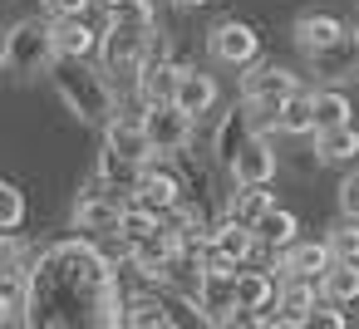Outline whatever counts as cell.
Segmentation results:
<instances>
[{"label":"cell","mask_w":359,"mask_h":329,"mask_svg":"<svg viewBox=\"0 0 359 329\" xmlns=\"http://www.w3.org/2000/svg\"><path fill=\"white\" fill-rule=\"evenodd\" d=\"M276 128L280 133H290V138H305V133H315V94H290L285 104H280V113H276Z\"/></svg>","instance_id":"603a6c76"},{"label":"cell","mask_w":359,"mask_h":329,"mask_svg":"<svg viewBox=\"0 0 359 329\" xmlns=\"http://www.w3.org/2000/svg\"><path fill=\"white\" fill-rule=\"evenodd\" d=\"M158 50V25H143L123 10H114L104 40H99V59H104V74H123L128 89H138V69L148 64V55Z\"/></svg>","instance_id":"7a4b0ae2"},{"label":"cell","mask_w":359,"mask_h":329,"mask_svg":"<svg viewBox=\"0 0 359 329\" xmlns=\"http://www.w3.org/2000/svg\"><path fill=\"white\" fill-rule=\"evenodd\" d=\"M251 118H256V113H251L246 104H241V108H231V113H222V123H217V133H212V153H217V162H222V167H231V162H236V153L246 148V138L256 133V128H251Z\"/></svg>","instance_id":"4fadbf2b"},{"label":"cell","mask_w":359,"mask_h":329,"mask_svg":"<svg viewBox=\"0 0 359 329\" xmlns=\"http://www.w3.org/2000/svg\"><path fill=\"white\" fill-rule=\"evenodd\" d=\"M20 221H25V192L6 182L0 187V231H20Z\"/></svg>","instance_id":"f546056e"},{"label":"cell","mask_w":359,"mask_h":329,"mask_svg":"<svg viewBox=\"0 0 359 329\" xmlns=\"http://www.w3.org/2000/svg\"><path fill=\"white\" fill-rule=\"evenodd\" d=\"M217 99H222V94H217V79H212V74H202V69H182V74H177L172 104H182L192 118H197V113H212Z\"/></svg>","instance_id":"9a60e30c"},{"label":"cell","mask_w":359,"mask_h":329,"mask_svg":"<svg viewBox=\"0 0 359 329\" xmlns=\"http://www.w3.org/2000/svg\"><path fill=\"white\" fill-rule=\"evenodd\" d=\"M325 241H330L334 260H359V221H354V216H344V221H339Z\"/></svg>","instance_id":"f1b7e54d"},{"label":"cell","mask_w":359,"mask_h":329,"mask_svg":"<svg viewBox=\"0 0 359 329\" xmlns=\"http://www.w3.org/2000/svg\"><path fill=\"white\" fill-rule=\"evenodd\" d=\"M339 211L359 221V172H349V177L339 182Z\"/></svg>","instance_id":"4dcf8cb0"},{"label":"cell","mask_w":359,"mask_h":329,"mask_svg":"<svg viewBox=\"0 0 359 329\" xmlns=\"http://www.w3.org/2000/svg\"><path fill=\"white\" fill-rule=\"evenodd\" d=\"M295 231H300V216L285 211V206H271V211L256 221V241H261L266 251H285V246H295Z\"/></svg>","instance_id":"ffe728a7"},{"label":"cell","mask_w":359,"mask_h":329,"mask_svg":"<svg viewBox=\"0 0 359 329\" xmlns=\"http://www.w3.org/2000/svg\"><path fill=\"white\" fill-rule=\"evenodd\" d=\"M50 30H55L60 59H89V55L99 50V40H104V30H94L84 15H55Z\"/></svg>","instance_id":"9c48e42d"},{"label":"cell","mask_w":359,"mask_h":329,"mask_svg":"<svg viewBox=\"0 0 359 329\" xmlns=\"http://www.w3.org/2000/svg\"><path fill=\"white\" fill-rule=\"evenodd\" d=\"M207 246H212V251H222L226 260L246 265V260H251V251H256L261 241H256V226H246V221L226 216V221H217V226H212V241H207Z\"/></svg>","instance_id":"e0dca14e"},{"label":"cell","mask_w":359,"mask_h":329,"mask_svg":"<svg viewBox=\"0 0 359 329\" xmlns=\"http://www.w3.org/2000/svg\"><path fill=\"white\" fill-rule=\"evenodd\" d=\"M123 324H133V329H168V324H172V314H168V304H163V300L138 295V300H128Z\"/></svg>","instance_id":"4316f807"},{"label":"cell","mask_w":359,"mask_h":329,"mask_svg":"<svg viewBox=\"0 0 359 329\" xmlns=\"http://www.w3.org/2000/svg\"><path fill=\"white\" fill-rule=\"evenodd\" d=\"M143 167H148V162H128V158H118L114 148L99 153V182H104L109 192H114V187H118V192H133V187L143 182Z\"/></svg>","instance_id":"cb8c5ba5"},{"label":"cell","mask_w":359,"mask_h":329,"mask_svg":"<svg viewBox=\"0 0 359 329\" xmlns=\"http://www.w3.org/2000/svg\"><path fill=\"white\" fill-rule=\"evenodd\" d=\"M50 79H55V94L65 99V108L79 123H109L114 118V84L99 69H89L84 59H55Z\"/></svg>","instance_id":"6da1fadb"},{"label":"cell","mask_w":359,"mask_h":329,"mask_svg":"<svg viewBox=\"0 0 359 329\" xmlns=\"http://www.w3.org/2000/svg\"><path fill=\"white\" fill-rule=\"evenodd\" d=\"M231 295H236L241 309H266L280 290H276V280H271L266 270H236V275H231Z\"/></svg>","instance_id":"44dd1931"},{"label":"cell","mask_w":359,"mask_h":329,"mask_svg":"<svg viewBox=\"0 0 359 329\" xmlns=\"http://www.w3.org/2000/svg\"><path fill=\"white\" fill-rule=\"evenodd\" d=\"M315 158L320 162H349V158H359V128L354 123L315 128Z\"/></svg>","instance_id":"d6986e66"},{"label":"cell","mask_w":359,"mask_h":329,"mask_svg":"<svg viewBox=\"0 0 359 329\" xmlns=\"http://www.w3.org/2000/svg\"><path fill=\"white\" fill-rule=\"evenodd\" d=\"M295 89H300L295 74L280 69V64H251V74H241V104H246L256 118H271V123H276L280 104H285Z\"/></svg>","instance_id":"277c9868"},{"label":"cell","mask_w":359,"mask_h":329,"mask_svg":"<svg viewBox=\"0 0 359 329\" xmlns=\"http://www.w3.org/2000/svg\"><path fill=\"white\" fill-rule=\"evenodd\" d=\"M99 6H109V10H118V6H123V0H99Z\"/></svg>","instance_id":"e575fe53"},{"label":"cell","mask_w":359,"mask_h":329,"mask_svg":"<svg viewBox=\"0 0 359 329\" xmlns=\"http://www.w3.org/2000/svg\"><path fill=\"white\" fill-rule=\"evenodd\" d=\"M334 265V251H330V241H300V246H285L280 251V260H276V270L280 275H325Z\"/></svg>","instance_id":"5bb4252c"},{"label":"cell","mask_w":359,"mask_h":329,"mask_svg":"<svg viewBox=\"0 0 359 329\" xmlns=\"http://www.w3.org/2000/svg\"><path fill=\"white\" fill-rule=\"evenodd\" d=\"M310 324H334V329H339V324H349V319H344L339 309H330V300H325V304L315 309V319H310Z\"/></svg>","instance_id":"d6a6232c"},{"label":"cell","mask_w":359,"mask_h":329,"mask_svg":"<svg viewBox=\"0 0 359 329\" xmlns=\"http://www.w3.org/2000/svg\"><path fill=\"white\" fill-rule=\"evenodd\" d=\"M226 172H231L236 187H271L276 182V148H271V138L266 133H251L246 148L236 153V162Z\"/></svg>","instance_id":"52a82bcc"},{"label":"cell","mask_w":359,"mask_h":329,"mask_svg":"<svg viewBox=\"0 0 359 329\" xmlns=\"http://www.w3.org/2000/svg\"><path fill=\"white\" fill-rule=\"evenodd\" d=\"M276 309L285 314V324H310L315 309H320L315 285H310L305 275H285V285H280V295H276Z\"/></svg>","instance_id":"ac0fdd59"},{"label":"cell","mask_w":359,"mask_h":329,"mask_svg":"<svg viewBox=\"0 0 359 329\" xmlns=\"http://www.w3.org/2000/svg\"><path fill=\"white\" fill-rule=\"evenodd\" d=\"M354 55H359V30H354Z\"/></svg>","instance_id":"d590c367"},{"label":"cell","mask_w":359,"mask_h":329,"mask_svg":"<svg viewBox=\"0 0 359 329\" xmlns=\"http://www.w3.org/2000/svg\"><path fill=\"white\" fill-rule=\"evenodd\" d=\"M320 295L330 304H354L359 300V260H334L325 275H320Z\"/></svg>","instance_id":"7402d4cb"},{"label":"cell","mask_w":359,"mask_h":329,"mask_svg":"<svg viewBox=\"0 0 359 329\" xmlns=\"http://www.w3.org/2000/svg\"><path fill=\"white\" fill-rule=\"evenodd\" d=\"M177 74H182V64H172V59L163 55V40H158V50H153L148 64L138 69V94H143V104H163V99H172Z\"/></svg>","instance_id":"7c38bea8"},{"label":"cell","mask_w":359,"mask_h":329,"mask_svg":"<svg viewBox=\"0 0 359 329\" xmlns=\"http://www.w3.org/2000/svg\"><path fill=\"white\" fill-rule=\"evenodd\" d=\"M143 123H148V133H153L158 158H163V153H182V148L192 143V113H187L182 104H172V99L148 104V108H143Z\"/></svg>","instance_id":"8992f818"},{"label":"cell","mask_w":359,"mask_h":329,"mask_svg":"<svg viewBox=\"0 0 359 329\" xmlns=\"http://www.w3.org/2000/svg\"><path fill=\"white\" fill-rule=\"evenodd\" d=\"M349 99L339 89H315V128H334V123H349Z\"/></svg>","instance_id":"83f0119b"},{"label":"cell","mask_w":359,"mask_h":329,"mask_svg":"<svg viewBox=\"0 0 359 329\" xmlns=\"http://www.w3.org/2000/svg\"><path fill=\"white\" fill-rule=\"evenodd\" d=\"M207 55H212L217 64H226V69H246V64H256V55H261V35H256L246 20H222V25L207 35Z\"/></svg>","instance_id":"5b68a950"},{"label":"cell","mask_w":359,"mask_h":329,"mask_svg":"<svg viewBox=\"0 0 359 329\" xmlns=\"http://www.w3.org/2000/svg\"><path fill=\"white\" fill-rule=\"evenodd\" d=\"M104 148H114V153L128 158V162H153V158H158L153 133H148L143 118H109V123H104Z\"/></svg>","instance_id":"ba28073f"},{"label":"cell","mask_w":359,"mask_h":329,"mask_svg":"<svg viewBox=\"0 0 359 329\" xmlns=\"http://www.w3.org/2000/svg\"><path fill=\"white\" fill-rule=\"evenodd\" d=\"M271 206H276V202H271V192H266V187H241V192L226 202V216H236V221L256 226V221H261Z\"/></svg>","instance_id":"484cf974"},{"label":"cell","mask_w":359,"mask_h":329,"mask_svg":"<svg viewBox=\"0 0 359 329\" xmlns=\"http://www.w3.org/2000/svg\"><path fill=\"white\" fill-rule=\"evenodd\" d=\"M128 202H118L109 187L104 192H89L74 202V231H118V216H123Z\"/></svg>","instance_id":"8fae6325"},{"label":"cell","mask_w":359,"mask_h":329,"mask_svg":"<svg viewBox=\"0 0 359 329\" xmlns=\"http://www.w3.org/2000/svg\"><path fill=\"white\" fill-rule=\"evenodd\" d=\"M163 211H153V206H143V202H133V206H123V216H118V241H123V251L128 246H138V241H148L153 231H163V221H158Z\"/></svg>","instance_id":"d4e9b609"},{"label":"cell","mask_w":359,"mask_h":329,"mask_svg":"<svg viewBox=\"0 0 359 329\" xmlns=\"http://www.w3.org/2000/svg\"><path fill=\"white\" fill-rule=\"evenodd\" d=\"M172 6H182V10H197V6H207V0H172Z\"/></svg>","instance_id":"836d02e7"},{"label":"cell","mask_w":359,"mask_h":329,"mask_svg":"<svg viewBox=\"0 0 359 329\" xmlns=\"http://www.w3.org/2000/svg\"><path fill=\"white\" fill-rule=\"evenodd\" d=\"M133 202H143L153 211H172V206H182V182L163 167H143V182L133 187Z\"/></svg>","instance_id":"2e32d148"},{"label":"cell","mask_w":359,"mask_h":329,"mask_svg":"<svg viewBox=\"0 0 359 329\" xmlns=\"http://www.w3.org/2000/svg\"><path fill=\"white\" fill-rule=\"evenodd\" d=\"M55 59H60L55 30H50V20H40V15H35V20H15L11 35H6V45H0V64H6V74L20 79V84L50 74Z\"/></svg>","instance_id":"3957f363"},{"label":"cell","mask_w":359,"mask_h":329,"mask_svg":"<svg viewBox=\"0 0 359 329\" xmlns=\"http://www.w3.org/2000/svg\"><path fill=\"white\" fill-rule=\"evenodd\" d=\"M89 6H94V0H45L50 15H84Z\"/></svg>","instance_id":"1f68e13d"},{"label":"cell","mask_w":359,"mask_h":329,"mask_svg":"<svg viewBox=\"0 0 359 329\" xmlns=\"http://www.w3.org/2000/svg\"><path fill=\"white\" fill-rule=\"evenodd\" d=\"M295 45L310 59H320V55H330V50L344 45V20H334V15H300L295 20Z\"/></svg>","instance_id":"30bf717a"}]
</instances>
